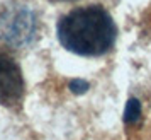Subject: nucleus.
Here are the masks:
<instances>
[{
    "label": "nucleus",
    "mask_w": 151,
    "mask_h": 140,
    "mask_svg": "<svg viewBox=\"0 0 151 140\" xmlns=\"http://www.w3.org/2000/svg\"><path fill=\"white\" fill-rule=\"evenodd\" d=\"M116 36V22L102 5L73 9L58 22V39L75 55H104L114 46Z\"/></svg>",
    "instance_id": "f257e3e1"
},
{
    "label": "nucleus",
    "mask_w": 151,
    "mask_h": 140,
    "mask_svg": "<svg viewBox=\"0 0 151 140\" xmlns=\"http://www.w3.org/2000/svg\"><path fill=\"white\" fill-rule=\"evenodd\" d=\"M24 94V79L19 65L0 50V104H17Z\"/></svg>",
    "instance_id": "f03ea898"
},
{
    "label": "nucleus",
    "mask_w": 151,
    "mask_h": 140,
    "mask_svg": "<svg viewBox=\"0 0 151 140\" xmlns=\"http://www.w3.org/2000/svg\"><path fill=\"white\" fill-rule=\"evenodd\" d=\"M36 31V17L29 9H19L9 15L7 21L2 22L4 39L14 44L27 43Z\"/></svg>",
    "instance_id": "7ed1b4c3"
},
{
    "label": "nucleus",
    "mask_w": 151,
    "mask_h": 140,
    "mask_svg": "<svg viewBox=\"0 0 151 140\" xmlns=\"http://www.w3.org/2000/svg\"><path fill=\"white\" fill-rule=\"evenodd\" d=\"M139 116H141V103L136 98H131L124 109V121L127 125H134L136 121H139Z\"/></svg>",
    "instance_id": "20e7f679"
},
{
    "label": "nucleus",
    "mask_w": 151,
    "mask_h": 140,
    "mask_svg": "<svg viewBox=\"0 0 151 140\" xmlns=\"http://www.w3.org/2000/svg\"><path fill=\"white\" fill-rule=\"evenodd\" d=\"M90 84L87 82V80H83V79H73V80H70L68 84V89L73 94H83V92L88 91Z\"/></svg>",
    "instance_id": "39448f33"
},
{
    "label": "nucleus",
    "mask_w": 151,
    "mask_h": 140,
    "mask_svg": "<svg viewBox=\"0 0 151 140\" xmlns=\"http://www.w3.org/2000/svg\"><path fill=\"white\" fill-rule=\"evenodd\" d=\"M53 2H68V0H53Z\"/></svg>",
    "instance_id": "423d86ee"
}]
</instances>
